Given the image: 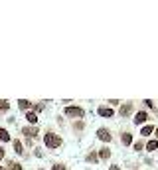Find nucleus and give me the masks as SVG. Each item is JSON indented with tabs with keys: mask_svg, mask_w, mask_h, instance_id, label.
Masks as SVG:
<instances>
[{
	"mask_svg": "<svg viewBox=\"0 0 158 170\" xmlns=\"http://www.w3.org/2000/svg\"><path fill=\"white\" fill-rule=\"evenodd\" d=\"M14 152L16 154H24V146H22L20 140H14Z\"/></svg>",
	"mask_w": 158,
	"mask_h": 170,
	"instance_id": "obj_15",
	"label": "nucleus"
},
{
	"mask_svg": "<svg viewBox=\"0 0 158 170\" xmlns=\"http://www.w3.org/2000/svg\"><path fill=\"white\" fill-rule=\"evenodd\" d=\"M2 158H4V148L0 146V160H2Z\"/></svg>",
	"mask_w": 158,
	"mask_h": 170,
	"instance_id": "obj_25",
	"label": "nucleus"
},
{
	"mask_svg": "<svg viewBox=\"0 0 158 170\" xmlns=\"http://www.w3.org/2000/svg\"><path fill=\"white\" fill-rule=\"evenodd\" d=\"M154 132V125H144L140 128V136H150Z\"/></svg>",
	"mask_w": 158,
	"mask_h": 170,
	"instance_id": "obj_12",
	"label": "nucleus"
},
{
	"mask_svg": "<svg viewBox=\"0 0 158 170\" xmlns=\"http://www.w3.org/2000/svg\"><path fill=\"white\" fill-rule=\"evenodd\" d=\"M107 103H109V105H119L120 101H119V99H111V101H107Z\"/></svg>",
	"mask_w": 158,
	"mask_h": 170,
	"instance_id": "obj_23",
	"label": "nucleus"
},
{
	"mask_svg": "<svg viewBox=\"0 0 158 170\" xmlns=\"http://www.w3.org/2000/svg\"><path fill=\"white\" fill-rule=\"evenodd\" d=\"M22 132H24V135H28V136H38V135H40L38 127H24Z\"/></svg>",
	"mask_w": 158,
	"mask_h": 170,
	"instance_id": "obj_11",
	"label": "nucleus"
},
{
	"mask_svg": "<svg viewBox=\"0 0 158 170\" xmlns=\"http://www.w3.org/2000/svg\"><path fill=\"white\" fill-rule=\"evenodd\" d=\"M63 113L67 115V117H71V119H77V121H81V119L85 117V109H83V107H77V105H73V107H65Z\"/></svg>",
	"mask_w": 158,
	"mask_h": 170,
	"instance_id": "obj_2",
	"label": "nucleus"
},
{
	"mask_svg": "<svg viewBox=\"0 0 158 170\" xmlns=\"http://www.w3.org/2000/svg\"><path fill=\"white\" fill-rule=\"evenodd\" d=\"M87 160H91L93 164H97V162H99V156L95 154V152H89V154H87Z\"/></svg>",
	"mask_w": 158,
	"mask_h": 170,
	"instance_id": "obj_17",
	"label": "nucleus"
},
{
	"mask_svg": "<svg viewBox=\"0 0 158 170\" xmlns=\"http://www.w3.org/2000/svg\"><path fill=\"white\" fill-rule=\"evenodd\" d=\"M34 154H36V156H44V152H41V148H36Z\"/></svg>",
	"mask_w": 158,
	"mask_h": 170,
	"instance_id": "obj_24",
	"label": "nucleus"
},
{
	"mask_svg": "<svg viewBox=\"0 0 158 170\" xmlns=\"http://www.w3.org/2000/svg\"><path fill=\"white\" fill-rule=\"evenodd\" d=\"M109 170H123V168H120L119 164H111V166H109Z\"/></svg>",
	"mask_w": 158,
	"mask_h": 170,
	"instance_id": "obj_22",
	"label": "nucleus"
},
{
	"mask_svg": "<svg viewBox=\"0 0 158 170\" xmlns=\"http://www.w3.org/2000/svg\"><path fill=\"white\" fill-rule=\"evenodd\" d=\"M26 115V123H30V125H38V115L34 113V111H28V113H24Z\"/></svg>",
	"mask_w": 158,
	"mask_h": 170,
	"instance_id": "obj_10",
	"label": "nucleus"
},
{
	"mask_svg": "<svg viewBox=\"0 0 158 170\" xmlns=\"http://www.w3.org/2000/svg\"><path fill=\"white\" fill-rule=\"evenodd\" d=\"M144 148H146L148 152H154V150H158V140H148V143L144 144Z\"/></svg>",
	"mask_w": 158,
	"mask_h": 170,
	"instance_id": "obj_14",
	"label": "nucleus"
},
{
	"mask_svg": "<svg viewBox=\"0 0 158 170\" xmlns=\"http://www.w3.org/2000/svg\"><path fill=\"white\" fill-rule=\"evenodd\" d=\"M30 107H32V101H28V99H20L18 101V109L22 111V113H28Z\"/></svg>",
	"mask_w": 158,
	"mask_h": 170,
	"instance_id": "obj_9",
	"label": "nucleus"
},
{
	"mask_svg": "<svg viewBox=\"0 0 158 170\" xmlns=\"http://www.w3.org/2000/svg\"><path fill=\"white\" fill-rule=\"evenodd\" d=\"M144 107H148V109H154V101H150V99H144Z\"/></svg>",
	"mask_w": 158,
	"mask_h": 170,
	"instance_id": "obj_18",
	"label": "nucleus"
},
{
	"mask_svg": "<svg viewBox=\"0 0 158 170\" xmlns=\"http://www.w3.org/2000/svg\"><path fill=\"white\" fill-rule=\"evenodd\" d=\"M97 139L101 140V143H111V140H113V135H111L109 128L101 127V128H97Z\"/></svg>",
	"mask_w": 158,
	"mask_h": 170,
	"instance_id": "obj_4",
	"label": "nucleus"
},
{
	"mask_svg": "<svg viewBox=\"0 0 158 170\" xmlns=\"http://www.w3.org/2000/svg\"><path fill=\"white\" fill-rule=\"evenodd\" d=\"M97 115H99V117H105V119H113V117H115V111L111 109V107L101 105V107L97 109Z\"/></svg>",
	"mask_w": 158,
	"mask_h": 170,
	"instance_id": "obj_6",
	"label": "nucleus"
},
{
	"mask_svg": "<svg viewBox=\"0 0 158 170\" xmlns=\"http://www.w3.org/2000/svg\"><path fill=\"white\" fill-rule=\"evenodd\" d=\"M0 170H8V168H0Z\"/></svg>",
	"mask_w": 158,
	"mask_h": 170,
	"instance_id": "obj_27",
	"label": "nucleus"
},
{
	"mask_svg": "<svg viewBox=\"0 0 158 170\" xmlns=\"http://www.w3.org/2000/svg\"><path fill=\"white\" fill-rule=\"evenodd\" d=\"M154 135H156V139H158V127L154 128Z\"/></svg>",
	"mask_w": 158,
	"mask_h": 170,
	"instance_id": "obj_26",
	"label": "nucleus"
},
{
	"mask_svg": "<svg viewBox=\"0 0 158 170\" xmlns=\"http://www.w3.org/2000/svg\"><path fill=\"white\" fill-rule=\"evenodd\" d=\"M10 132H8V128H4V127H0V140L2 143H10Z\"/></svg>",
	"mask_w": 158,
	"mask_h": 170,
	"instance_id": "obj_13",
	"label": "nucleus"
},
{
	"mask_svg": "<svg viewBox=\"0 0 158 170\" xmlns=\"http://www.w3.org/2000/svg\"><path fill=\"white\" fill-rule=\"evenodd\" d=\"M146 121H148V113H146V111H136L135 117H132V123L138 125V127H144V125H146Z\"/></svg>",
	"mask_w": 158,
	"mask_h": 170,
	"instance_id": "obj_3",
	"label": "nucleus"
},
{
	"mask_svg": "<svg viewBox=\"0 0 158 170\" xmlns=\"http://www.w3.org/2000/svg\"><path fill=\"white\" fill-rule=\"evenodd\" d=\"M111 154H113V152H111V148L103 144L101 150H99V158H101V160H109V158H111Z\"/></svg>",
	"mask_w": 158,
	"mask_h": 170,
	"instance_id": "obj_8",
	"label": "nucleus"
},
{
	"mask_svg": "<svg viewBox=\"0 0 158 170\" xmlns=\"http://www.w3.org/2000/svg\"><path fill=\"white\" fill-rule=\"evenodd\" d=\"M61 143H63V140H61V136L59 135H56V132H52V131H48L44 135V144L48 148H57V146H61Z\"/></svg>",
	"mask_w": 158,
	"mask_h": 170,
	"instance_id": "obj_1",
	"label": "nucleus"
},
{
	"mask_svg": "<svg viewBox=\"0 0 158 170\" xmlns=\"http://www.w3.org/2000/svg\"><path fill=\"white\" fill-rule=\"evenodd\" d=\"M120 144H123V146H131L132 144V135L128 131H124L123 135H120Z\"/></svg>",
	"mask_w": 158,
	"mask_h": 170,
	"instance_id": "obj_7",
	"label": "nucleus"
},
{
	"mask_svg": "<svg viewBox=\"0 0 158 170\" xmlns=\"http://www.w3.org/2000/svg\"><path fill=\"white\" fill-rule=\"evenodd\" d=\"M52 170H67V166H65V164H53V166H52Z\"/></svg>",
	"mask_w": 158,
	"mask_h": 170,
	"instance_id": "obj_19",
	"label": "nucleus"
},
{
	"mask_svg": "<svg viewBox=\"0 0 158 170\" xmlns=\"http://www.w3.org/2000/svg\"><path fill=\"white\" fill-rule=\"evenodd\" d=\"M34 109H36V111H34V113H36V115H38V111H44V103H41V105H40V103H38V105H34Z\"/></svg>",
	"mask_w": 158,
	"mask_h": 170,
	"instance_id": "obj_21",
	"label": "nucleus"
},
{
	"mask_svg": "<svg viewBox=\"0 0 158 170\" xmlns=\"http://www.w3.org/2000/svg\"><path fill=\"white\" fill-rule=\"evenodd\" d=\"M132 109H135L132 101H127V103H123V105H120V109H119V115H120V117H128V115L132 113Z\"/></svg>",
	"mask_w": 158,
	"mask_h": 170,
	"instance_id": "obj_5",
	"label": "nucleus"
},
{
	"mask_svg": "<svg viewBox=\"0 0 158 170\" xmlns=\"http://www.w3.org/2000/svg\"><path fill=\"white\" fill-rule=\"evenodd\" d=\"M132 146H135V150H140V148H142L144 144H142V140H138V143H135V144H132Z\"/></svg>",
	"mask_w": 158,
	"mask_h": 170,
	"instance_id": "obj_20",
	"label": "nucleus"
},
{
	"mask_svg": "<svg viewBox=\"0 0 158 170\" xmlns=\"http://www.w3.org/2000/svg\"><path fill=\"white\" fill-rule=\"evenodd\" d=\"M8 168H10V170H24V168H22V164H20V162H16V160L8 162Z\"/></svg>",
	"mask_w": 158,
	"mask_h": 170,
	"instance_id": "obj_16",
	"label": "nucleus"
}]
</instances>
